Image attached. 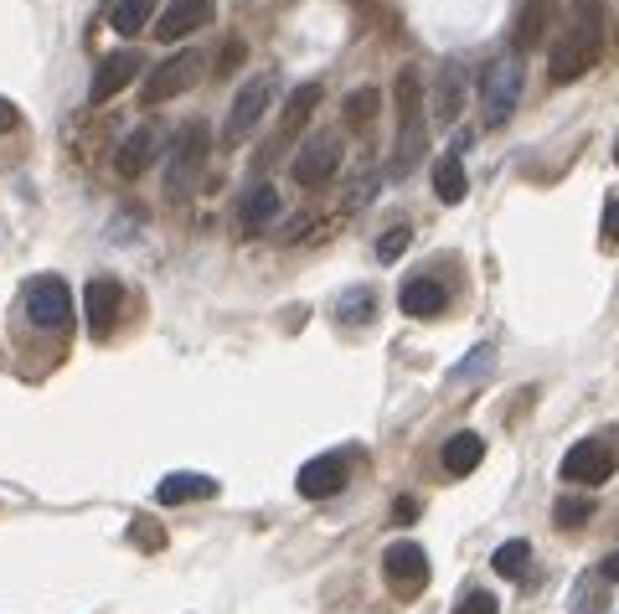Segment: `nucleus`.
Here are the masks:
<instances>
[{
    "label": "nucleus",
    "mask_w": 619,
    "mask_h": 614,
    "mask_svg": "<svg viewBox=\"0 0 619 614\" xmlns=\"http://www.w3.org/2000/svg\"><path fill=\"white\" fill-rule=\"evenodd\" d=\"M604 52V0H578L573 5V26L553 42V57H548V72L553 83H573L584 78Z\"/></svg>",
    "instance_id": "nucleus-1"
},
{
    "label": "nucleus",
    "mask_w": 619,
    "mask_h": 614,
    "mask_svg": "<svg viewBox=\"0 0 619 614\" xmlns=\"http://www.w3.org/2000/svg\"><path fill=\"white\" fill-rule=\"evenodd\" d=\"M207 155H212V130L207 120H186L166 145V197L181 202L197 191V181L207 176Z\"/></svg>",
    "instance_id": "nucleus-2"
},
{
    "label": "nucleus",
    "mask_w": 619,
    "mask_h": 614,
    "mask_svg": "<svg viewBox=\"0 0 619 614\" xmlns=\"http://www.w3.org/2000/svg\"><path fill=\"white\" fill-rule=\"evenodd\" d=\"M423 88H419V72L402 68L398 72V150H393V176H402L413 160L423 155Z\"/></svg>",
    "instance_id": "nucleus-3"
},
{
    "label": "nucleus",
    "mask_w": 619,
    "mask_h": 614,
    "mask_svg": "<svg viewBox=\"0 0 619 614\" xmlns=\"http://www.w3.org/2000/svg\"><path fill=\"white\" fill-rule=\"evenodd\" d=\"M521 83H527V57L517 47L501 52L486 68V83H480V109H486V124H506L511 109L521 99Z\"/></svg>",
    "instance_id": "nucleus-4"
},
{
    "label": "nucleus",
    "mask_w": 619,
    "mask_h": 614,
    "mask_svg": "<svg viewBox=\"0 0 619 614\" xmlns=\"http://www.w3.org/2000/svg\"><path fill=\"white\" fill-rule=\"evenodd\" d=\"M201 72H207V52H197V47L176 52V57H166V63H161V68L140 83V103H145V109H155V103L176 99V93H186V88L197 83Z\"/></svg>",
    "instance_id": "nucleus-5"
},
{
    "label": "nucleus",
    "mask_w": 619,
    "mask_h": 614,
    "mask_svg": "<svg viewBox=\"0 0 619 614\" xmlns=\"http://www.w3.org/2000/svg\"><path fill=\"white\" fill-rule=\"evenodd\" d=\"M383 573L398 599H419L429 589V552L419 543H393L383 552Z\"/></svg>",
    "instance_id": "nucleus-6"
},
{
    "label": "nucleus",
    "mask_w": 619,
    "mask_h": 614,
    "mask_svg": "<svg viewBox=\"0 0 619 614\" xmlns=\"http://www.w3.org/2000/svg\"><path fill=\"white\" fill-rule=\"evenodd\" d=\"M26 315L42 331H67L73 325V294H67V284L57 273H42V279L26 284Z\"/></svg>",
    "instance_id": "nucleus-7"
},
{
    "label": "nucleus",
    "mask_w": 619,
    "mask_h": 614,
    "mask_svg": "<svg viewBox=\"0 0 619 614\" xmlns=\"http://www.w3.org/2000/svg\"><path fill=\"white\" fill-rule=\"evenodd\" d=\"M335 171H341V135H331V130H325V135H316L300 155H295V181H300L305 191L325 187Z\"/></svg>",
    "instance_id": "nucleus-8"
},
{
    "label": "nucleus",
    "mask_w": 619,
    "mask_h": 614,
    "mask_svg": "<svg viewBox=\"0 0 619 614\" xmlns=\"http://www.w3.org/2000/svg\"><path fill=\"white\" fill-rule=\"evenodd\" d=\"M609 476H615V449H604V444L584 439V444H573L568 455H563V480H578V485H604Z\"/></svg>",
    "instance_id": "nucleus-9"
},
{
    "label": "nucleus",
    "mask_w": 619,
    "mask_h": 614,
    "mask_svg": "<svg viewBox=\"0 0 619 614\" xmlns=\"http://www.w3.org/2000/svg\"><path fill=\"white\" fill-rule=\"evenodd\" d=\"M268 93H274L268 78H248V88L237 93L233 114H228V145H243L258 130V120H264V109H268Z\"/></svg>",
    "instance_id": "nucleus-10"
},
{
    "label": "nucleus",
    "mask_w": 619,
    "mask_h": 614,
    "mask_svg": "<svg viewBox=\"0 0 619 614\" xmlns=\"http://www.w3.org/2000/svg\"><path fill=\"white\" fill-rule=\"evenodd\" d=\"M119 310H124V284H119V279H93L84 290V321L93 336H109V331H114Z\"/></svg>",
    "instance_id": "nucleus-11"
},
{
    "label": "nucleus",
    "mask_w": 619,
    "mask_h": 614,
    "mask_svg": "<svg viewBox=\"0 0 619 614\" xmlns=\"http://www.w3.org/2000/svg\"><path fill=\"white\" fill-rule=\"evenodd\" d=\"M212 0H170L166 11L155 16V36L161 42H176V36H191V32H201L207 21H212Z\"/></svg>",
    "instance_id": "nucleus-12"
},
{
    "label": "nucleus",
    "mask_w": 619,
    "mask_h": 614,
    "mask_svg": "<svg viewBox=\"0 0 619 614\" xmlns=\"http://www.w3.org/2000/svg\"><path fill=\"white\" fill-rule=\"evenodd\" d=\"M300 495L305 501H325V495L346 491V460L341 455H320V460H305L300 465Z\"/></svg>",
    "instance_id": "nucleus-13"
},
{
    "label": "nucleus",
    "mask_w": 619,
    "mask_h": 614,
    "mask_svg": "<svg viewBox=\"0 0 619 614\" xmlns=\"http://www.w3.org/2000/svg\"><path fill=\"white\" fill-rule=\"evenodd\" d=\"M134 72H140V52H130V47L109 52V57L99 63V72H93V83H88V103H109Z\"/></svg>",
    "instance_id": "nucleus-14"
},
{
    "label": "nucleus",
    "mask_w": 619,
    "mask_h": 614,
    "mask_svg": "<svg viewBox=\"0 0 619 614\" xmlns=\"http://www.w3.org/2000/svg\"><path fill=\"white\" fill-rule=\"evenodd\" d=\"M212 495H218V480H212V476H191V470H170V476H161V485H155V501H161V506L212 501Z\"/></svg>",
    "instance_id": "nucleus-15"
},
{
    "label": "nucleus",
    "mask_w": 619,
    "mask_h": 614,
    "mask_svg": "<svg viewBox=\"0 0 619 614\" xmlns=\"http://www.w3.org/2000/svg\"><path fill=\"white\" fill-rule=\"evenodd\" d=\"M398 305H402V315H413V321H434V315H444V305H450V290H444L439 279H408L398 290Z\"/></svg>",
    "instance_id": "nucleus-16"
},
{
    "label": "nucleus",
    "mask_w": 619,
    "mask_h": 614,
    "mask_svg": "<svg viewBox=\"0 0 619 614\" xmlns=\"http://www.w3.org/2000/svg\"><path fill=\"white\" fill-rule=\"evenodd\" d=\"M155 145H161V124H140V130H134L130 139H124V145H119V155H114V171L124 176V181H134V176L145 171V166H151L155 160Z\"/></svg>",
    "instance_id": "nucleus-17"
},
{
    "label": "nucleus",
    "mask_w": 619,
    "mask_h": 614,
    "mask_svg": "<svg viewBox=\"0 0 619 614\" xmlns=\"http://www.w3.org/2000/svg\"><path fill=\"white\" fill-rule=\"evenodd\" d=\"M439 460H444V470H450V476H469V470H480V460H486V439L465 428V434L444 439V455H439Z\"/></svg>",
    "instance_id": "nucleus-18"
},
{
    "label": "nucleus",
    "mask_w": 619,
    "mask_h": 614,
    "mask_svg": "<svg viewBox=\"0 0 619 614\" xmlns=\"http://www.w3.org/2000/svg\"><path fill=\"white\" fill-rule=\"evenodd\" d=\"M465 191H469V181H465V166H460V155H444V160H434V197L439 202H465Z\"/></svg>",
    "instance_id": "nucleus-19"
},
{
    "label": "nucleus",
    "mask_w": 619,
    "mask_h": 614,
    "mask_svg": "<svg viewBox=\"0 0 619 614\" xmlns=\"http://www.w3.org/2000/svg\"><path fill=\"white\" fill-rule=\"evenodd\" d=\"M609 583L599 579V568L594 573H578V583H573V614H609V594H604Z\"/></svg>",
    "instance_id": "nucleus-20"
},
{
    "label": "nucleus",
    "mask_w": 619,
    "mask_h": 614,
    "mask_svg": "<svg viewBox=\"0 0 619 614\" xmlns=\"http://www.w3.org/2000/svg\"><path fill=\"white\" fill-rule=\"evenodd\" d=\"M155 0H114L109 5V26H114L119 36H140L145 32V21H151Z\"/></svg>",
    "instance_id": "nucleus-21"
},
{
    "label": "nucleus",
    "mask_w": 619,
    "mask_h": 614,
    "mask_svg": "<svg viewBox=\"0 0 619 614\" xmlns=\"http://www.w3.org/2000/svg\"><path fill=\"white\" fill-rule=\"evenodd\" d=\"M274 212H279V191H274V187H253L248 197H243V212H237V217H243V227H248V233H258V227H268V222H274Z\"/></svg>",
    "instance_id": "nucleus-22"
},
{
    "label": "nucleus",
    "mask_w": 619,
    "mask_h": 614,
    "mask_svg": "<svg viewBox=\"0 0 619 614\" xmlns=\"http://www.w3.org/2000/svg\"><path fill=\"white\" fill-rule=\"evenodd\" d=\"M527 563H532V543H527V537L501 543V547H496V558H490V568H496L501 579H521V573H527Z\"/></svg>",
    "instance_id": "nucleus-23"
},
{
    "label": "nucleus",
    "mask_w": 619,
    "mask_h": 614,
    "mask_svg": "<svg viewBox=\"0 0 619 614\" xmlns=\"http://www.w3.org/2000/svg\"><path fill=\"white\" fill-rule=\"evenodd\" d=\"M325 99V88L320 83H300L295 93H289V103H285V130H300L310 114H316V103Z\"/></svg>",
    "instance_id": "nucleus-24"
},
{
    "label": "nucleus",
    "mask_w": 619,
    "mask_h": 614,
    "mask_svg": "<svg viewBox=\"0 0 619 614\" xmlns=\"http://www.w3.org/2000/svg\"><path fill=\"white\" fill-rule=\"evenodd\" d=\"M335 315H341V325H367L372 315H377V300H372L367 284H362V290H346L335 300Z\"/></svg>",
    "instance_id": "nucleus-25"
},
{
    "label": "nucleus",
    "mask_w": 619,
    "mask_h": 614,
    "mask_svg": "<svg viewBox=\"0 0 619 614\" xmlns=\"http://www.w3.org/2000/svg\"><path fill=\"white\" fill-rule=\"evenodd\" d=\"M460 103H465V68H444V88H439V120L454 124L460 120Z\"/></svg>",
    "instance_id": "nucleus-26"
},
{
    "label": "nucleus",
    "mask_w": 619,
    "mask_h": 614,
    "mask_svg": "<svg viewBox=\"0 0 619 614\" xmlns=\"http://www.w3.org/2000/svg\"><path fill=\"white\" fill-rule=\"evenodd\" d=\"M542 26H548V5H542V0H532V5L521 11V21H517V52H521V57H527V47H537Z\"/></svg>",
    "instance_id": "nucleus-27"
},
{
    "label": "nucleus",
    "mask_w": 619,
    "mask_h": 614,
    "mask_svg": "<svg viewBox=\"0 0 619 614\" xmlns=\"http://www.w3.org/2000/svg\"><path fill=\"white\" fill-rule=\"evenodd\" d=\"M372 114H377V88H356L352 99H346V124H352V130H367Z\"/></svg>",
    "instance_id": "nucleus-28"
},
{
    "label": "nucleus",
    "mask_w": 619,
    "mask_h": 614,
    "mask_svg": "<svg viewBox=\"0 0 619 614\" xmlns=\"http://www.w3.org/2000/svg\"><path fill=\"white\" fill-rule=\"evenodd\" d=\"M588 516H594V501H588V495H563V501L553 506L557 527H578V522H588Z\"/></svg>",
    "instance_id": "nucleus-29"
},
{
    "label": "nucleus",
    "mask_w": 619,
    "mask_h": 614,
    "mask_svg": "<svg viewBox=\"0 0 619 614\" xmlns=\"http://www.w3.org/2000/svg\"><path fill=\"white\" fill-rule=\"evenodd\" d=\"M408 243H413V227H387L383 238H377V258H383V264H398V258L408 254Z\"/></svg>",
    "instance_id": "nucleus-30"
},
{
    "label": "nucleus",
    "mask_w": 619,
    "mask_h": 614,
    "mask_svg": "<svg viewBox=\"0 0 619 614\" xmlns=\"http://www.w3.org/2000/svg\"><path fill=\"white\" fill-rule=\"evenodd\" d=\"M490 361H496V346H475L465 361H460V372H454V382H475V377L486 372Z\"/></svg>",
    "instance_id": "nucleus-31"
},
{
    "label": "nucleus",
    "mask_w": 619,
    "mask_h": 614,
    "mask_svg": "<svg viewBox=\"0 0 619 614\" xmlns=\"http://www.w3.org/2000/svg\"><path fill=\"white\" fill-rule=\"evenodd\" d=\"M454 614H501V604H496V594H486V589H475V594L460 599V610Z\"/></svg>",
    "instance_id": "nucleus-32"
},
{
    "label": "nucleus",
    "mask_w": 619,
    "mask_h": 614,
    "mask_svg": "<svg viewBox=\"0 0 619 614\" xmlns=\"http://www.w3.org/2000/svg\"><path fill=\"white\" fill-rule=\"evenodd\" d=\"M604 243H609V248L619 243V197H609V202H604Z\"/></svg>",
    "instance_id": "nucleus-33"
},
{
    "label": "nucleus",
    "mask_w": 619,
    "mask_h": 614,
    "mask_svg": "<svg viewBox=\"0 0 619 614\" xmlns=\"http://www.w3.org/2000/svg\"><path fill=\"white\" fill-rule=\"evenodd\" d=\"M16 124H21V109L11 99H0V135H11Z\"/></svg>",
    "instance_id": "nucleus-34"
},
{
    "label": "nucleus",
    "mask_w": 619,
    "mask_h": 614,
    "mask_svg": "<svg viewBox=\"0 0 619 614\" xmlns=\"http://www.w3.org/2000/svg\"><path fill=\"white\" fill-rule=\"evenodd\" d=\"M413 516H419V501H408V495H402L398 506H393V522H413Z\"/></svg>",
    "instance_id": "nucleus-35"
},
{
    "label": "nucleus",
    "mask_w": 619,
    "mask_h": 614,
    "mask_svg": "<svg viewBox=\"0 0 619 614\" xmlns=\"http://www.w3.org/2000/svg\"><path fill=\"white\" fill-rule=\"evenodd\" d=\"M599 579L604 583H619V552H609V558L599 563Z\"/></svg>",
    "instance_id": "nucleus-36"
},
{
    "label": "nucleus",
    "mask_w": 619,
    "mask_h": 614,
    "mask_svg": "<svg viewBox=\"0 0 619 614\" xmlns=\"http://www.w3.org/2000/svg\"><path fill=\"white\" fill-rule=\"evenodd\" d=\"M134 543H140V547H155V543H161V537H155V527H151V522H134Z\"/></svg>",
    "instance_id": "nucleus-37"
},
{
    "label": "nucleus",
    "mask_w": 619,
    "mask_h": 614,
    "mask_svg": "<svg viewBox=\"0 0 619 614\" xmlns=\"http://www.w3.org/2000/svg\"><path fill=\"white\" fill-rule=\"evenodd\" d=\"M615 160H619V139H615Z\"/></svg>",
    "instance_id": "nucleus-38"
}]
</instances>
